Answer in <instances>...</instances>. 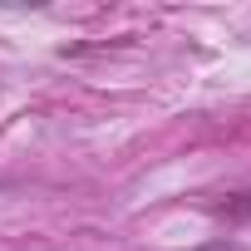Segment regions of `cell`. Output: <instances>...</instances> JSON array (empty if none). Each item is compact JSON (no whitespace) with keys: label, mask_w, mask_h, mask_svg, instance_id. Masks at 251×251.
<instances>
[{"label":"cell","mask_w":251,"mask_h":251,"mask_svg":"<svg viewBox=\"0 0 251 251\" xmlns=\"http://www.w3.org/2000/svg\"><path fill=\"white\" fill-rule=\"evenodd\" d=\"M212 212H217V217H251V192H236V197L217 202Z\"/></svg>","instance_id":"6da1fadb"},{"label":"cell","mask_w":251,"mask_h":251,"mask_svg":"<svg viewBox=\"0 0 251 251\" xmlns=\"http://www.w3.org/2000/svg\"><path fill=\"white\" fill-rule=\"evenodd\" d=\"M197 251H241L236 241H207V246H197Z\"/></svg>","instance_id":"7a4b0ae2"}]
</instances>
